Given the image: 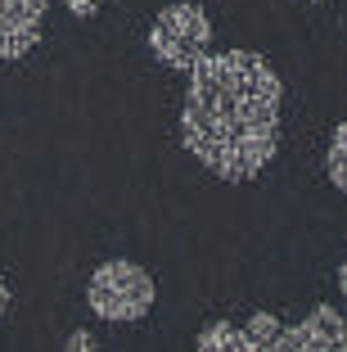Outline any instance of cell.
<instances>
[{
	"label": "cell",
	"mask_w": 347,
	"mask_h": 352,
	"mask_svg": "<svg viewBox=\"0 0 347 352\" xmlns=\"http://www.w3.org/2000/svg\"><path fill=\"white\" fill-rule=\"evenodd\" d=\"M276 68L253 50H208L190 68L181 109V140L212 176L253 181L280 149Z\"/></svg>",
	"instance_id": "obj_1"
},
{
	"label": "cell",
	"mask_w": 347,
	"mask_h": 352,
	"mask_svg": "<svg viewBox=\"0 0 347 352\" xmlns=\"http://www.w3.org/2000/svg\"><path fill=\"white\" fill-rule=\"evenodd\" d=\"M153 276L131 258H109L91 271V285H86V302L100 321L113 325H135L153 311Z\"/></svg>",
	"instance_id": "obj_2"
},
{
	"label": "cell",
	"mask_w": 347,
	"mask_h": 352,
	"mask_svg": "<svg viewBox=\"0 0 347 352\" xmlns=\"http://www.w3.org/2000/svg\"><path fill=\"white\" fill-rule=\"evenodd\" d=\"M149 50L172 73H190L212 50V23L199 5H167V10H158L149 28Z\"/></svg>",
	"instance_id": "obj_3"
},
{
	"label": "cell",
	"mask_w": 347,
	"mask_h": 352,
	"mask_svg": "<svg viewBox=\"0 0 347 352\" xmlns=\"http://www.w3.org/2000/svg\"><path fill=\"white\" fill-rule=\"evenodd\" d=\"M45 32V0H0V59H23Z\"/></svg>",
	"instance_id": "obj_4"
},
{
	"label": "cell",
	"mask_w": 347,
	"mask_h": 352,
	"mask_svg": "<svg viewBox=\"0 0 347 352\" xmlns=\"http://www.w3.org/2000/svg\"><path fill=\"white\" fill-rule=\"evenodd\" d=\"M280 348L284 352H343L347 348V321L329 302H320V307H311V316L302 325H293V330L284 325Z\"/></svg>",
	"instance_id": "obj_5"
},
{
	"label": "cell",
	"mask_w": 347,
	"mask_h": 352,
	"mask_svg": "<svg viewBox=\"0 0 347 352\" xmlns=\"http://www.w3.org/2000/svg\"><path fill=\"white\" fill-rule=\"evenodd\" d=\"M194 348H199V352H221V348L253 352V348H248L244 325H230V321H212V325H203V330H199V339H194Z\"/></svg>",
	"instance_id": "obj_6"
},
{
	"label": "cell",
	"mask_w": 347,
	"mask_h": 352,
	"mask_svg": "<svg viewBox=\"0 0 347 352\" xmlns=\"http://www.w3.org/2000/svg\"><path fill=\"white\" fill-rule=\"evenodd\" d=\"M244 334H248V348L253 352H271V348H280V334H284V325H280V316H271V311H257L253 321L244 325Z\"/></svg>",
	"instance_id": "obj_7"
},
{
	"label": "cell",
	"mask_w": 347,
	"mask_h": 352,
	"mask_svg": "<svg viewBox=\"0 0 347 352\" xmlns=\"http://www.w3.org/2000/svg\"><path fill=\"white\" fill-rule=\"evenodd\" d=\"M325 167H329V181H334V190H343V195H347V122H338L334 135H329Z\"/></svg>",
	"instance_id": "obj_8"
},
{
	"label": "cell",
	"mask_w": 347,
	"mask_h": 352,
	"mask_svg": "<svg viewBox=\"0 0 347 352\" xmlns=\"http://www.w3.org/2000/svg\"><path fill=\"white\" fill-rule=\"evenodd\" d=\"M72 19H95V10H100V0H68Z\"/></svg>",
	"instance_id": "obj_9"
},
{
	"label": "cell",
	"mask_w": 347,
	"mask_h": 352,
	"mask_svg": "<svg viewBox=\"0 0 347 352\" xmlns=\"http://www.w3.org/2000/svg\"><path fill=\"white\" fill-rule=\"evenodd\" d=\"M68 348H72V352H91V348H95V334L77 330V334H72V339H68Z\"/></svg>",
	"instance_id": "obj_10"
},
{
	"label": "cell",
	"mask_w": 347,
	"mask_h": 352,
	"mask_svg": "<svg viewBox=\"0 0 347 352\" xmlns=\"http://www.w3.org/2000/svg\"><path fill=\"white\" fill-rule=\"evenodd\" d=\"M5 311H10V280L0 276V316H5Z\"/></svg>",
	"instance_id": "obj_11"
},
{
	"label": "cell",
	"mask_w": 347,
	"mask_h": 352,
	"mask_svg": "<svg viewBox=\"0 0 347 352\" xmlns=\"http://www.w3.org/2000/svg\"><path fill=\"white\" fill-rule=\"evenodd\" d=\"M338 289H343V298H347V262L338 267Z\"/></svg>",
	"instance_id": "obj_12"
},
{
	"label": "cell",
	"mask_w": 347,
	"mask_h": 352,
	"mask_svg": "<svg viewBox=\"0 0 347 352\" xmlns=\"http://www.w3.org/2000/svg\"><path fill=\"white\" fill-rule=\"evenodd\" d=\"M311 5H320V0H311Z\"/></svg>",
	"instance_id": "obj_13"
}]
</instances>
